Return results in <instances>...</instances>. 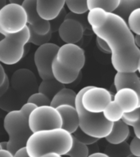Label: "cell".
<instances>
[{"instance_id":"6da1fadb","label":"cell","mask_w":140,"mask_h":157,"mask_svg":"<svg viewBox=\"0 0 140 157\" xmlns=\"http://www.w3.org/2000/svg\"><path fill=\"white\" fill-rule=\"evenodd\" d=\"M88 25L96 36L103 39L111 52V65L118 73L138 71L140 49L129 25L115 13L95 8L88 13Z\"/></svg>"},{"instance_id":"7a4b0ae2","label":"cell","mask_w":140,"mask_h":157,"mask_svg":"<svg viewBox=\"0 0 140 157\" xmlns=\"http://www.w3.org/2000/svg\"><path fill=\"white\" fill-rule=\"evenodd\" d=\"M73 145L72 135L63 128L34 132L26 144L29 157H42L48 154L66 155Z\"/></svg>"},{"instance_id":"3957f363","label":"cell","mask_w":140,"mask_h":157,"mask_svg":"<svg viewBox=\"0 0 140 157\" xmlns=\"http://www.w3.org/2000/svg\"><path fill=\"white\" fill-rule=\"evenodd\" d=\"M85 64L84 52L76 44H64L60 47L52 62L53 77L62 84L76 81Z\"/></svg>"},{"instance_id":"277c9868","label":"cell","mask_w":140,"mask_h":157,"mask_svg":"<svg viewBox=\"0 0 140 157\" xmlns=\"http://www.w3.org/2000/svg\"><path fill=\"white\" fill-rule=\"evenodd\" d=\"M36 107L34 104L26 102L20 110H12L5 116L3 127L9 137L7 150L12 155L26 147L28 140L34 133L29 128V118Z\"/></svg>"},{"instance_id":"5b68a950","label":"cell","mask_w":140,"mask_h":157,"mask_svg":"<svg viewBox=\"0 0 140 157\" xmlns=\"http://www.w3.org/2000/svg\"><path fill=\"white\" fill-rule=\"evenodd\" d=\"M91 86L84 87L79 91L77 93L76 101V108L77 110L80 120V126L84 132L89 135L91 137L102 139L106 138L110 134L113 128V123H111L106 120L103 113L94 114L90 113L83 107L82 105V98L84 93L90 88Z\"/></svg>"},{"instance_id":"8992f818","label":"cell","mask_w":140,"mask_h":157,"mask_svg":"<svg viewBox=\"0 0 140 157\" xmlns=\"http://www.w3.org/2000/svg\"><path fill=\"white\" fill-rule=\"evenodd\" d=\"M4 38L0 41V61L12 66L19 62L24 56L25 45L28 44L30 33L28 25L20 33L10 34L0 30Z\"/></svg>"},{"instance_id":"52a82bcc","label":"cell","mask_w":140,"mask_h":157,"mask_svg":"<svg viewBox=\"0 0 140 157\" xmlns=\"http://www.w3.org/2000/svg\"><path fill=\"white\" fill-rule=\"evenodd\" d=\"M27 14L21 4L10 2L0 9V30L10 34H17L27 27Z\"/></svg>"},{"instance_id":"ba28073f","label":"cell","mask_w":140,"mask_h":157,"mask_svg":"<svg viewBox=\"0 0 140 157\" xmlns=\"http://www.w3.org/2000/svg\"><path fill=\"white\" fill-rule=\"evenodd\" d=\"M29 128L33 132L62 128V118L56 108L51 105L39 106L29 115Z\"/></svg>"},{"instance_id":"9c48e42d","label":"cell","mask_w":140,"mask_h":157,"mask_svg":"<svg viewBox=\"0 0 140 157\" xmlns=\"http://www.w3.org/2000/svg\"><path fill=\"white\" fill-rule=\"evenodd\" d=\"M59 48L60 47L56 44L49 43L39 47L34 52V64L42 80L54 78L52 66Z\"/></svg>"},{"instance_id":"30bf717a","label":"cell","mask_w":140,"mask_h":157,"mask_svg":"<svg viewBox=\"0 0 140 157\" xmlns=\"http://www.w3.org/2000/svg\"><path fill=\"white\" fill-rule=\"evenodd\" d=\"M112 96L107 89L91 86L82 98V105L87 111L94 114L103 113L112 100Z\"/></svg>"},{"instance_id":"8fae6325","label":"cell","mask_w":140,"mask_h":157,"mask_svg":"<svg viewBox=\"0 0 140 157\" xmlns=\"http://www.w3.org/2000/svg\"><path fill=\"white\" fill-rule=\"evenodd\" d=\"M22 7L26 12L29 26L37 34L45 35L51 31L50 22L42 19L37 12V0H25L22 2Z\"/></svg>"},{"instance_id":"7c38bea8","label":"cell","mask_w":140,"mask_h":157,"mask_svg":"<svg viewBox=\"0 0 140 157\" xmlns=\"http://www.w3.org/2000/svg\"><path fill=\"white\" fill-rule=\"evenodd\" d=\"M84 26L73 19H65L58 29L59 37L65 44H76L83 38Z\"/></svg>"},{"instance_id":"4fadbf2b","label":"cell","mask_w":140,"mask_h":157,"mask_svg":"<svg viewBox=\"0 0 140 157\" xmlns=\"http://www.w3.org/2000/svg\"><path fill=\"white\" fill-rule=\"evenodd\" d=\"M113 101L120 105L125 114L133 112L140 108L139 97L134 90L130 88H122L116 91Z\"/></svg>"},{"instance_id":"5bb4252c","label":"cell","mask_w":140,"mask_h":157,"mask_svg":"<svg viewBox=\"0 0 140 157\" xmlns=\"http://www.w3.org/2000/svg\"><path fill=\"white\" fill-rule=\"evenodd\" d=\"M66 1H45V0H37V12L42 19L47 21H52L61 14Z\"/></svg>"},{"instance_id":"9a60e30c","label":"cell","mask_w":140,"mask_h":157,"mask_svg":"<svg viewBox=\"0 0 140 157\" xmlns=\"http://www.w3.org/2000/svg\"><path fill=\"white\" fill-rule=\"evenodd\" d=\"M62 118V128L71 135L76 132L80 126V120L76 106L63 105L56 108Z\"/></svg>"},{"instance_id":"2e32d148","label":"cell","mask_w":140,"mask_h":157,"mask_svg":"<svg viewBox=\"0 0 140 157\" xmlns=\"http://www.w3.org/2000/svg\"><path fill=\"white\" fill-rule=\"evenodd\" d=\"M114 85L116 91L122 88L134 90L139 97L140 106V78L136 72L134 73H116L114 78Z\"/></svg>"},{"instance_id":"e0dca14e","label":"cell","mask_w":140,"mask_h":157,"mask_svg":"<svg viewBox=\"0 0 140 157\" xmlns=\"http://www.w3.org/2000/svg\"><path fill=\"white\" fill-rule=\"evenodd\" d=\"M12 88L16 90H24L30 87L34 86L36 83V79L34 75L31 71L27 69H20L15 71L12 76Z\"/></svg>"},{"instance_id":"ac0fdd59","label":"cell","mask_w":140,"mask_h":157,"mask_svg":"<svg viewBox=\"0 0 140 157\" xmlns=\"http://www.w3.org/2000/svg\"><path fill=\"white\" fill-rule=\"evenodd\" d=\"M130 135L129 125L125 124L122 120L113 124L111 132L106 137L109 144L119 145L125 142Z\"/></svg>"},{"instance_id":"d6986e66","label":"cell","mask_w":140,"mask_h":157,"mask_svg":"<svg viewBox=\"0 0 140 157\" xmlns=\"http://www.w3.org/2000/svg\"><path fill=\"white\" fill-rule=\"evenodd\" d=\"M77 93L70 88H64L61 89L51 101V106L57 108L63 105L76 106Z\"/></svg>"},{"instance_id":"ffe728a7","label":"cell","mask_w":140,"mask_h":157,"mask_svg":"<svg viewBox=\"0 0 140 157\" xmlns=\"http://www.w3.org/2000/svg\"><path fill=\"white\" fill-rule=\"evenodd\" d=\"M64 88L65 84H62L56 80V78H53L48 80H42L38 88V91L39 93L46 95L52 101V99Z\"/></svg>"},{"instance_id":"44dd1931","label":"cell","mask_w":140,"mask_h":157,"mask_svg":"<svg viewBox=\"0 0 140 157\" xmlns=\"http://www.w3.org/2000/svg\"><path fill=\"white\" fill-rule=\"evenodd\" d=\"M140 8V0H120L118 8L115 11V15L128 22L129 17L133 12Z\"/></svg>"},{"instance_id":"7402d4cb","label":"cell","mask_w":140,"mask_h":157,"mask_svg":"<svg viewBox=\"0 0 140 157\" xmlns=\"http://www.w3.org/2000/svg\"><path fill=\"white\" fill-rule=\"evenodd\" d=\"M120 0H87L88 10L100 8L106 12L113 13L118 8Z\"/></svg>"},{"instance_id":"603a6c76","label":"cell","mask_w":140,"mask_h":157,"mask_svg":"<svg viewBox=\"0 0 140 157\" xmlns=\"http://www.w3.org/2000/svg\"><path fill=\"white\" fill-rule=\"evenodd\" d=\"M103 115L107 121L111 123H115L122 120L123 116L125 112L123 111L120 105L117 103L112 101L109 105L107 106L104 111H103Z\"/></svg>"},{"instance_id":"cb8c5ba5","label":"cell","mask_w":140,"mask_h":157,"mask_svg":"<svg viewBox=\"0 0 140 157\" xmlns=\"http://www.w3.org/2000/svg\"><path fill=\"white\" fill-rule=\"evenodd\" d=\"M122 120L134 128L135 137L140 139V108L130 113H125Z\"/></svg>"},{"instance_id":"d4e9b609","label":"cell","mask_w":140,"mask_h":157,"mask_svg":"<svg viewBox=\"0 0 140 157\" xmlns=\"http://www.w3.org/2000/svg\"><path fill=\"white\" fill-rule=\"evenodd\" d=\"M105 154L109 157H127L131 155L130 144L125 142L119 145L109 144L106 148Z\"/></svg>"},{"instance_id":"484cf974","label":"cell","mask_w":140,"mask_h":157,"mask_svg":"<svg viewBox=\"0 0 140 157\" xmlns=\"http://www.w3.org/2000/svg\"><path fill=\"white\" fill-rule=\"evenodd\" d=\"M66 155L69 157H88L89 151L88 146L81 143L73 137V145Z\"/></svg>"},{"instance_id":"4316f807","label":"cell","mask_w":140,"mask_h":157,"mask_svg":"<svg viewBox=\"0 0 140 157\" xmlns=\"http://www.w3.org/2000/svg\"><path fill=\"white\" fill-rule=\"evenodd\" d=\"M66 5L71 13L76 15H84L88 11L89 12L87 1L84 0H81V1L66 0Z\"/></svg>"},{"instance_id":"83f0119b","label":"cell","mask_w":140,"mask_h":157,"mask_svg":"<svg viewBox=\"0 0 140 157\" xmlns=\"http://www.w3.org/2000/svg\"><path fill=\"white\" fill-rule=\"evenodd\" d=\"M28 27H29V33H30V38H29V43L39 47L43 46L44 44H49V41L51 40L52 32L50 31L45 35H40V34H37L31 27H29V25H28Z\"/></svg>"},{"instance_id":"f1b7e54d","label":"cell","mask_w":140,"mask_h":157,"mask_svg":"<svg viewBox=\"0 0 140 157\" xmlns=\"http://www.w3.org/2000/svg\"><path fill=\"white\" fill-rule=\"evenodd\" d=\"M26 102L34 104L37 107H39V106L51 105V99H49L46 95L38 92L29 96Z\"/></svg>"},{"instance_id":"f546056e","label":"cell","mask_w":140,"mask_h":157,"mask_svg":"<svg viewBox=\"0 0 140 157\" xmlns=\"http://www.w3.org/2000/svg\"><path fill=\"white\" fill-rule=\"evenodd\" d=\"M127 23L133 33L136 35H140V8L131 13Z\"/></svg>"},{"instance_id":"4dcf8cb0","label":"cell","mask_w":140,"mask_h":157,"mask_svg":"<svg viewBox=\"0 0 140 157\" xmlns=\"http://www.w3.org/2000/svg\"><path fill=\"white\" fill-rule=\"evenodd\" d=\"M72 137L74 138H76L77 141H79L81 143H83L84 145H93L94 144L95 142H98L97 138H94V137H91L89 135L86 134L85 132H84L82 130L79 128L78 129L76 130V132H74L72 134Z\"/></svg>"},{"instance_id":"1f68e13d","label":"cell","mask_w":140,"mask_h":157,"mask_svg":"<svg viewBox=\"0 0 140 157\" xmlns=\"http://www.w3.org/2000/svg\"><path fill=\"white\" fill-rule=\"evenodd\" d=\"M67 14H68V13H66V11L63 9L62 10V12H61V14L59 15L56 19L50 21V25H51V31L52 32V33H53L54 31H56V30L58 31L59 28H60L61 25L62 24L64 21H65L66 15Z\"/></svg>"},{"instance_id":"d6a6232c","label":"cell","mask_w":140,"mask_h":157,"mask_svg":"<svg viewBox=\"0 0 140 157\" xmlns=\"http://www.w3.org/2000/svg\"><path fill=\"white\" fill-rule=\"evenodd\" d=\"M130 149L131 155L140 157V139L134 137L130 143Z\"/></svg>"},{"instance_id":"836d02e7","label":"cell","mask_w":140,"mask_h":157,"mask_svg":"<svg viewBox=\"0 0 140 157\" xmlns=\"http://www.w3.org/2000/svg\"><path fill=\"white\" fill-rule=\"evenodd\" d=\"M96 43H97V46H98V48L100 49L102 52H103L104 53L111 54V49L109 48V46H108V44L103 39L97 37L96 38Z\"/></svg>"},{"instance_id":"e575fe53","label":"cell","mask_w":140,"mask_h":157,"mask_svg":"<svg viewBox=\"0 0 140 157\" xmlns=\"http://www.w3.org/2000/svg\"><path fill=\"white\" fill-rule=\"evenodd\" d=\"M9 78L8 77H7L6 80L4 81V83H2V84H0V97H2L3 94L7 93V91L8 90L9 88Z\"/></svg>"},{"instance_id":"d590c367","label":"cell","mask_w":140,"mask_h":157,"mask_svg":"<svg viewBox=\"0 0 140 157\" xmlns=\"http://www.w3.org/2000/svg\"><path fill=\"white\" fill-rule=\"evenodd\" d=\"M14 157H29V155L27 153L26 147H24V148L17 151V153L14 155Z\"/></svg>"},{"instance_id":"8d00e7d4","label":"cell","mask_w":140,"mask_h":157,"mask_svg":"<svg viewBox=\"0 0 140 157\" xmlns=\"http://www.w3.org/2000/svg\"><path fill=\"white\" fill-rule=\"evenodd\" d=\"M7 75L6 72L4 71V68H3V66L1 65L0 66V84H2V83H4V81L6 80V78H7Z\"/></svg>"},{"instance_id":"74e56055","label":"cell","mask_w":140,"mask_h":157,"mask_svg":"<svg viewBox=\"0 0 140 157\" xmlns=\"http://www.w3.org/2000/svg\"><path fill=\"white\" fill-rule=\"evenodd\" d=\"M0 157H14V155L7 150H0Z\"/></svg>"},{"instance_id":"f35d334b","label":"cell","mask_w":140,"mask_h":157,"mask_svg":"<svg viewBox=\"0 0 140 157\" xmlns=\"http://www.w3.org/2000/svg\"><path fill=\"white\" fill-rule=\"evenodd\" d=\"M88 157H109L107 154L105 153H101V152H95L93 154L89 155Z\"/></svg>"},{"instance_id":"ab89813d","label":"cell","mask_w":140,"mask_h":157,"mask_svg":"<svg viewBox=\"0 0 140 157\" xmlns=\"http://www.w3.org/2000/svg\"><path fill=\"white\" fill-rule=\"evenodd\" d=\"M8 149V142H2L0 143V150H7ZM8 151V150H7Z\"/></svg>"},{"instance_id":"60d3db41","label":"cell","mask_w":140,"mask_h":157,"mask_svg":"<svg viewBox=\"0 0 140 157\" xmlns=\"http://www.w3.org/2000/svg\"><path fill=\"white\" fill-rule=\"evenodd\" d=\"M135 44L136 46L140 48V35H135Z\"/></svg>"},{"instance_id":"b9f144b4","label":"cell","mask_w":140,"mask_h":157,"mask_svg":"<svg viewBox=\"0 0 140 157\" xmlns=\"http://www.w3.org/2000/svg\"><path fill=\"white\" fill-rule=\"evenodd\" d=\"M42 157H61V156L57 154H48V155H44V156H42Z\"/></svg>"},{"instance_id":"7bdbcfd3","label":"cell","mask_w":140,"mask_h":157,"mask_svg":"<svg viewBox=\"0 0 140 157\" xmlns=\"http://www.w3.org/2000/svg\"><path fill=\"white\" fill-rule=\"evenodd\" d=\"M138 73L140 74V57L139 60H138Z\"/></svg>"},{"instance_id":"ee69618b","label":"cell","mask_w":140,"mask_h":157,"mask_svg":"<svg viewBox=\"0 0 140 157\" xmlns=\"http://www.w3.org/2000/svg\"><path fill=\"white\" fill-rule=\"evenodd\" d=\"M127 157H137V156H134V155H130Z\"/></svg>"}]
</instances>
